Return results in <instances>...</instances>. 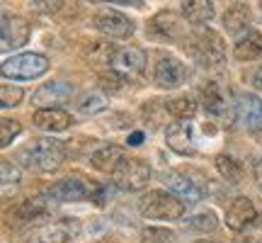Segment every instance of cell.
<instances>
[{
  "label": "cell",
  "instance_id": "obj_1",
  "mask_svg": "<svg viewBox=\"0 0 262 243\" xmlns=\"http://www.w3.org/2000/svg\"><path fill=\"white\" fill-rule=\"evenodd\" d=\"M139 209L146 219H180L187 212V205L165 190H150L139 199Z\"/></svg>",
  "mask_w": 262,
  "mask_h": 243
},
{
  "label": "cell",
  "instance_id": "obj_2",
  "mask_svg": "<svg viewBox=\"0 0 262 243\" xmlns=\"http://www.w3.org/2000/svg\"><path fill=\"white\" fill-rule=\"evenodd\" d=\"M3 78L8 80H34L49 71V58L44 54H15L3 61Z\"/></svg>",
  "mask_w": 262,
  "mask_h": 243
},
{
  "label": "cell",
  "instance_id": "obj_3",
  "mask_svg": "<svg viewBox=\"0 0 262 243\" xmlns=\"http://www.w3.org/2000/svg\"><path fill=\"white\" fill-rule=\"evenodd\" d=\"M27 166L41 173H51L56 170L66 158V149L63 144L56 139H37L32 146L27 149Z\"/></svg>",
  "mask_w": 262,
  "mask_h": 243
},
{
  "label": "cell",
  "instance_id": "obj_4",
  "mask_svg": "<svg viewBox=\"0 0 262 243\" xmlns=\"http://www.w3.org/2000/svg\"><path fill=\"white\" fill-rule=\"evenodd\" d=\"M112 180L124 192H139L150 183V166L141 158H126L112 175Z\"/></svg>",
  "mask_w": 262,
  "mask_h": 243
},
{
  "label": "cell",
  "instance_id": "obj_5",
  "mask_svg": "<svg viewBox=\"0 0 262 243\" xmlns=\"http://www.w3.org/2000/svg\"><path fill=\"white\" fill-rule=\"evenodd\" d=\"M192 51H194V56L204 66H219L226 56V44L219 32H214V29H202V32L192 39Z\"/></svg>",
  "mask_w": 262,
  "mask_h": 243
},
{
  "label": "cell",
  "instance_id": "obj_6",
  "mask_svg": "<svg viewBox=\"0 0 262 243\" xmlns=\"http://www.w3.org/2000/svg\"><path fill=\"white\" fill-rule=\"evenodd\" d=\"M163 183H165V187L170 190V195H175L178 199H182L185 205H187V202L189 205H196V202H202V197H204L199 183H194L189 175L180 173V170H168V173L163 175Z\"/></svg>",
  "mask_w": 262,
  "mask_h": 243
},
{
  "label": "cell",
  "instance_id": "obj_7",
  "mask_svg": "<svg viewBox=\"0 0 262 243\" xmlns=\"http://www.w3.org/2000/svg\"><path fill=\"white\" fill-rule=\"evenodd\" d=\"M0 49L8 51V49H17L27 44L32 27L25 17L19 15H3V27H0Z\"/></svg>",
  "mask_w": 262,
  "mask_h": 243
},
{
  "label": "cell",
  "instance_id": "obj_8",
  "mask_svg": "<svg viewBox=\"0 0 262 243\" xmlns=\"http://www.w3.org/2000/svg\"><path fill=\"white\" fill-rule=\"evenodd\" d=\"M95 27L110 39H129L134 34V22L117 10H102L95 15Z\"/></svg>",
  "mask_w": 262,
  "mask_h": 243
},
{
  "label": "cell",
  "instance_id": "obj_9",
  "mask_svg": "<svg viewBox=\"0 0 262 243\" xmlns=\"http://www.w3.org/2000/svg\"><path fill=\"white\" fill-rule=\"evenodd\" d=\"M185 75H187V71H185L182 61H178V58H172V56L158 58V61H156V68H153V80H156V85L163 88V90L180 88L182 80H185Z\"/></svg>",
  "mask_w": 262,
  "mask_h": 243
},
{
  "label": "cell",
  "instance_id": "obj_10",
  "mask_svg": "<svg viewBox=\"0 0 262 243\" xmlns=\"http://www.w3.org/2000/svg\"><path fill=\"white\" fill-rule=\"evenodd\" d=\"M257 221H260V216H257L255 202L248 197H235L226 209V224L233 231H243V229H248L250 224H257Z\"/></svg>",
  "mask_w": 262,
  "mask_h": 243
},
{
  "label": "cell",
  "instance_id": "obj_11",
  "mask_svg": "<svg viewBox=\"0 0 262 243\" xmlns=\"http://www.w3.org/2000/svg\"><path fill=\"white\" fill-rule=\"evenodd\" d=\"M146 51L139 47H124L117 49V54L112 58V71L114 73H124V75H141L146 71Z\"/></svg>",
  "mask_w": 262,
  "mask_h": 243
},
{
  "label": "cell",
  "instance_id": "obj_12",
  "mask_svg": "<svg viewBox=\"0 0 262 243\" xmlns=\"http://www.w3.org/2000/svg\"><path fill=\"white\" fill-rule=\"evenodd\" d=\"M235 112L245 129L262 131V100L255 93H241L235 97Z\"/></svg>",
  "mask_w": 262,
  "mask_h": 243
},
{
  "label": "cell",
  "instance_id": "obj_13",
  "mask_svg": "<svg viewBox=\"0 0 262 243\" xmlns=\"http://www.w3.org/2000/svg\"><path fill=\"white\" fill-rule=\"evenodd\" d=\"M71 97H73V85L47 83L32 95V105H37L39 110H49L51 105H63L66 100H71Z\"/></svg>",
  "mask_w": 262,
  "mask_h": 243
},
{
  "label": "cell",
  "instance_id": "obj_14",
  "mask_svg": "<svg viewBox=\"0 0 262 243\" xmlns=\"http://www.w3.org/2000/svg\"><path fill=\"white\" fill-rule=\"evenodd\" d=\"M95 190V187H93ZM93 190L85 185L83 180L78 178H63L58 180L56 185L49 187V195L58 199V202H80V199H88V197H93Z\"/></svg>",
  "mask_w": 262,
  "mask_h": 243
},
{
  "label": "cell",
  "instance_id": "obj_15",
  "mask_svg": "<svg viewBox=\"0 0 262 243\" xmlns=\"http://www.w3.org/2000/svg\"><path fill=\"white\" fill-rule=\"evenodd\" d=\"M150 32L156 34V37H163V39H182L185 37V22L180 19V15L175 12H170V10H163L158 12L153 22H150Z\"/></svg>",
  "mask_w": 262,
  "mask_h": 243
},
{
  "label": "cell",
  "instance_id": "obj_16",
  "mask_svg": "<svg viewBox=\"0 0 262 243\" xmlns=\"http://www.w3.org/2000/svg\"><path fill=\"white\" fill-rule=\"evenodd\" d=\"M32 121L41 131H63L73 124V117L61 107H49V110H37Z\"/></svg>",
  "mask_w": 262,
  "mask_h": 243
},
{
  "label": "cell",
  "instance_id": "obj_17",
  "mask_svg": "<svg viewBox=\"0 0 262 243\" xmlns=\"http://www.w3.org/2000/svg\"><path fill=\"white\" fill-rule=\"evenodd\" d=\"M124 160H126V156H124V149H119V146H102L100 151H95V153H93L90 163H93L95 170L114 175V173L119 170V166H122Z\"/></svg>",
  "mask_w": 262,
  "mask_h": 243
},
{
  "label": "cell",
  "instance_id": "obj_18",
  "mask_svg": "<svg viewBox=\"0 0 262 243\" xmlns=\"http://www.w3.org/2000/svg\"><path fill=\"white\" fill-rule=\"evenodd\" d=\"M165 141L168 146L180 156H189L194 153V146H192V127L180 121V124H170L168 131H165Z\"/></svg>",
  "mask_w": 262,
  "mask_h": 243
},
{
  "label": "cell",
  "instance_id": "obj_19",
  "mask_svg": "<svg viewBox=\"0 0 262 243\" xmlns=\"http://www.w3.org/2000/svg\"><path fill=\"white\" fill-rule=\"evenodd\" d=\"M233 54L238 61H255L262 56V34L257 29H248L243 37H238L233 47Z\"/></svg>",
  "mask_w": 262,
  "mask_h": 243
},
{
  "label": "cell",
  "instance_id": "obj_20",
  "mask_svg": "<svg viewBox=\"0 0 262 243\" xmlns=\"http://www.w3.org/2000/svg\"><path fill=\"white\" fill-rule=\"evenodd\" d=\"M47 212V202L41 199V197H37V199H25L22 205H17L15 209H12V224H29V221H34V219H39V216Z\"/></svg>",
  "mask_w": 262,
  "mask_h": 243
},
{
  "label": "cell",
  "instance_id": "obj_21",
  "mask_svg": "<svg viewBox=\"0 0 262 243\" xmlns=\"http://www.w3.org/2000/svg\"><path fill=\"white\" fill-rule=\"evenodd\" d=\"M182 17L187 19L189 25H204V22L214 17V3H209V0L182 3Z\"/></svg>",
  "mask_w": 262,
  "mask_h": 243
},
{
  "label": "cell",
  "instance_id": "obj_22",
  "mask_svg": "<svg viewBox=\"0 0 262 243\" xmlns=\"http://www.w3.org/2000/svg\"><path fill=\"white\" fill-rule=\"evenodd\" d=\"M202 105H204L206 112L211 114H224L226 112V97H224V90H221V85L219 83H204L202 88Z\"/></svg>",
  "mask_w": 262,
  "mask_h": 243
},
{
  "label": "cell",
  "instance_id": "obj_23",
  "mask_svg": "<svg viewBox=\"0 0 262 243\" xmlns=\"http://www.w3.org/2000/svg\"><path fill=\"white\" fill-rule=\"evenodd\" d=\"M71 229L66 224H47L29 238V243H68Z\"/></svg>",
  "mask_w": 262,
  "mask_h": 243
},
{
  "label": "cell",
  "instance_id": "obj_24",
  "mask_svg": "<svg viewBox=\"0 0 262 243\" xmlns=\"http://www.w3.org/2000/svg\"><path fill=\"white\" fill-rule=\"evenodd\" d=\"M107 110V97H104L102 90H85L80 97H78V112L80 114H100Z\"/></svg>",
  "mask_w": 262,
  "mask_h": 243
},
{
  "label": "cell",
  "instance_id": "obj_25",
  "mask_svg": "<svg viewBox=\"0 0 262 243\" xmlns=\"http://www.w3.org/2000/svg\"><path fill=\"white\" fill-rule=\"evenodd\" d=\"M248 22H250V10H248V5L235 3V5H231V8L226 10L224 27L228 29V32H241L243 27H248Z\"/></svg>",
  "mask_w": 262,
  "mask_h": 243
},
{
  "label": "cell",
  "instance_id": "obj_26",
  "mask_svg": "<svg viewBox=\"0 0 262 243\" xmlns=\"http://www.w3.org/2000/svg\"><path fill=\"white\" fill-rule=\"evenodd\" d=\"M216 170L221 173V178L228 183V185H238L243 180V166L238 163L231 156H216Z\"/></svg>",
  "mask_w": 262,
  "mask_h": 243
},
{
  "label": "cell",
  "instance_id": "obj_27",
  "mask_svg": "<svg viewBox=\"0 0 262 243\" xmlns=\"http://www.w3.org/2000/svg\"><path fill=\"white\" fill-rule=\"evenodd\" d=\"M165 110H168L175 119L185 121V119H192L196 112V105L194 100L189 97V95H182V97H175V100H170L168 105H165Z\"/></svg>",
  "mask_w": 262,
  "mask_h": 243
},
{
  "label": "cell",
  "instance_id": "obj_28",
  "mask_svg": "<svg viewBox=\"0 0 262 243\" xmlns=\"http://www.w3.org/2000/svg\"><path fill=\"white\" fill-rule=\"evenodd\" d=\"M141 241L143 243H175V234L170 229H158V226H148L141 231Z\"/></svg>",
  "mask_w": 262,
  "mask_h": 243
},
{
  "label": "cell",
  "instance_id": "obj_29",
  "mask_svg": "<svg viewBox=\"0 0 262 243\" xmlns=\"http://www.w3.org/2000/svg\"><path fill=\"white\" fill-rule=\"evenodd\" d=\"M19 178H22V173H19V168L12 160H3V163H0V183H3L5 190H8V187H17Z\"/></svg>",
  "mask_w": 262,
  "mask_h": 243
},
{
  "label": "cell",
  "instance_id": "obj_30",
  "mask_svg": "<svg viewBox=\"0 0 262 243\" xmlns=\"http://www.w3.org/2000/svg\"><path fill=\"white\" fill-rule=\"evenodd\" d=\"M187 224H189V229H194V231H214L216 226H219V221H216L214 212H202V214L192 216Z\"/></svg>",
  "mask_w": 262,
  "mask_h": 243
},
{
  "label": "cell",
  "instance_id": "obj_31",
  "mask_svg": "<svg viewBox=\"0 0 262 243\" xmlns=\"http://www.w3.org/2000/svg\"><path fill=\"white\" fill-rule=\"evenodd\" d=\"M22 97H25V93H22L19 85H3V88H0V107H5V110L19 105Z\"/></svg>",
  "mask_w": 262,
  "mask_h": 243
},
{
  "label": "cell",
  "instance_id": "obj_32",
  "mask_svg": "<svg viewBox=\"0 0 262 243\" xmlns=\"http://www.w3.org/2000/svg\"><path fill=\"white\" fill-rule=\"evenodd\" d=\"M19 131H22L19 121L17 119H8V117H5V119L0 121V146H10Z\"/></svg>",
  "mask_w": 262,
  "mask_h": 243
},
{
  "label": "cell",
  "instance_id": "obj_33",
  "mask_svg": "<svg viewBox=\"0 0 262 243\" xmlns=\"http://www.w3.org/2000/svg\"><path fill=\"white\" fill-rule=\"evenodd\" d=\"M100 83H102L107 90H119V85H122V78H119V75L112 71V75H110V73H102V75H100Z\"/></svg>",
  "mask_w": 262,
  "mask_h": 243
},
{
  "label": "cell",
  "instance_id": "obj_34",
  "mask_svg": "<svg viewBox=\"0 0 262 243\" xmlns=\"http://www.w3.org/2000/svg\"><path fill=\"white\" fill-rule=\"evenodd\" d=\"M61 5H63V3H32V8L37 10V12H56L58 8H61Z\"/></svg>",
  "mask_w": 262,
  "mask_h": 243
},
{
  "label": "cell",
  "instance_id": "obj_35",
  "mask_svg": "<svg viewBox=\"0 0 262 243\" xmlns=\"http://www.w3.org/2000/svg\"><path fill=\"white\" fill-rule=\"evenodd\" d=\"M253 175H255V183L262 187V158H257L253 163Z\"/></svg>",
  "mask_w": 262,
  "mask_h": 243
},
{
  "label": "cell",
  "instance_id": "obj_36",
  "mask_svg": "<svg viewBox=\"0 0 262 243\" xmlns=\"http://www.w3.org/2000/svg\"><path fill=\"white\" fill-rule=\"evenodd\" d=\"M253 85L257 90H262V66H257V71L253 73Z\"/></svg>",
  "mask_w": 262,
  "mask_h": 243
},
{
  "label": "cell",
  "instance_id": "obj_37",
  "mask_svg": "<svg viewBox=\"0 0 262 243\" xmlns=\"http://www.w3.org/2000/svg\"><path fill=\"white\" fill-rule=\"evenodd\" d=\"M141 139H143V134H139V131H136L134 136H129V146H139Z\"/></svg>",
  "mask_w": 262,
  "mask_h": 243
},
{
  "label": "cell",
  "instance_id": "obj_38",
  "mask_svg": "<svg viewBox=\"0 0 262 243\" xmlns=\"http://www.w3.org/2000/svg\"><path fill=\"white\" fill-rule=\"evenodd\" d=\"M199 243H206V241H199Z\"/></svg>",
  "mask_w": 262,
  "mask_h": 243
},
{
  "label": "cell",
  "instance_id": "obj_39",
  "mask_svg": "<svg viewBox=\"0 0 262 243\" xmlns=\"http://www.w3.org/2000/svg\"><path fill=\"white\" fill-rule=\"evenodd\" d=\"M260 8H262V5H260Z\"/></svg>",
  "mask_w": 262,
  "mask_h": 243
},
{
  "label": "cell",
  "instance_id": "obj_40",
  "mask_svg": "<svg viewBox=\"0 0 262 243\" xmlns=\"http://www.w3.org/2000/svg\"><path fill=\"white\" fill-rule=\"evenodd\" d=\"M260 243H262V241H260Z\"/></svg>",
  "mask_w": 262,
  "mask_h": 243
}]
</instances>
